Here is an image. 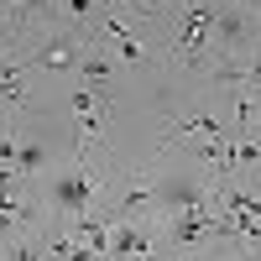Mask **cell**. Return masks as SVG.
<instances>
[{
	"label": "cell",
	"instance_id": "6da1fadb",
	"mask_svg": "<svg viewBox=\"0 0 261 261\" xmlns=\"http://www.w3.org/2000/svg\"><path fill=\"white\" fill-rule=\"evenodd\" d=\"M94 193H99V172L89 167V151H79V162L47 183V204L73 225V220H84L89 209H99V204H94Z\"/></svg>",
	"mask_w": 261,
	"mask_h": 261
},
{
	"label": "cell",
	"instance_id": "7a4b0ae2",
	"mask_svg": "<svg viewBox=\"0 0 261 261\" xmlns=\"http://www.w3.org/2000/svg\"><path fill=\"white\" fill-rule=\"evenodd\" d=\"M220 6H225V0H193V6L183 11V21H178V37H172V47H178V58H183V63H199V53L209 47Z\"/></svg>",
	"mask_w": 261,
	"mask_h": 261
},
{
	"label": "cell",
	"instance_id": "3957f363",
	"mask_svg": "<svg viewBox=\"0 0 261 261\" xmlns=\"http://www.w3.org/2000/svg\"><path fill=\"white\" fill-rule=\"evenodd\" d=\"M115 220H151L157 214V172L151 167H136L125 178V188H120V199H115Z\"/></svg>",
	"mask_w": 261,
	"mask_h": 261
},
{
	"label": "cell",
	"instance_id": "277c9868",
	"mask_svg": "<svg viewBox=\"0 0 261 261\" xmlns=\"http://www.w3.org/2000/svg\"><path fill=\"white\" fill-rule=\"evenodd\" d=\"M214 47L220 53H241V47H251V37H246V16L235 11V6H220V16H214Z\"/></svg>",
	"mask_w": 261,
	"mask_h": 261
},
{
	"label": "cell",
	"instance_id": "5b68a950",
	"mask_svg": "<svg viewBox=\"0 0 261 261\" xmlns=\"http://www.w3.org/2000/svg\"><path fill=\"white\" fill-rule=\"evenodd\" d=\"M99 27H105V37L115 42V53H120L125 63H141V58H146V47L136 42V32H130L125 21H120V11H105V21H99Z\"/></svg>",
	"mask_w": 261,
	"mask_h": 261
},
{
	"label": "cell",
	"instance_id": "8992f818",
	"mask_svg": "<svg viewBox=\"0 0 261 261\" xmlns=\"http://www.w3.org/2000/svg\"><path fill=\"white\" fill-rule=\"evenodd\" d=\"M42 172H47V141L21 136V146H16V178L32 183V178H42Z\"/></svg>",
	"mask_w": 261,
	"mask_h": 261
},
{
	"label": "cell",
	"instance_id": "52a82bcc",
	"mask_svg": "<svg viewBox=\"0 0 261 261\" xmlns=\"http://www.w3.org/2000/svg\"><path fill=\"white\" fill-rule=\"evenodd\" d=\"M73 63H79V42H73V37H47V42H42V53H37V68H53V73L73 68Z\"/></svg>",
	"mask_w": 261,
	"mask_h": 261
},
{
	"label": "cell",
	"instance_id": "ba28073f",
	"mask_svg": "<svg viewBox=\"0 0 261 261\" xmlns=\"http://www.w3.org/2000/svg\"><path fill=\"white\" fill-rule=\"evenodd\" d=\"M220 120H214V115H188V120H172L167 125V141L172 136H188V141H214V136H220Z\"/></svg>",
	"mask_w": 261,
	"mask_h": 261
},
{
	"label": "cell",
	"instance_id": "9c48e42d",
	"mask_svg": "<svg viewBox=\"0 0 261 261\" xmlns=\"http://www.w3.org/2000/svg\"><path fill=\"white\" fill-rule=\"evenodd\" d=\"M79 73H84V84H99V89H105V84H110V58L89 42V53L79 58Z\"/></svg>",
	"mask_w": 261,
	"mask_h": 261
},
{
	"label": "cell",
	"instance_id": "30bf717a",
	"mask_svg": "<svg viewBox=\"0 0 261 261\" xmlns=\"http://www.w3.org/2000/svg\"><path fill=\"white\" fill-rule=\"evenodd\" d=\"M6 42H11V21L0 16V47H6Z\"/></svg>",
	"mask_w": 261,
	"mask_h": 261
}]
</instances>
